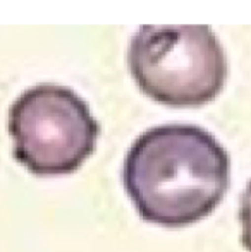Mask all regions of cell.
<instances>
[{
    "mask_svg": "<svg viewBox=\"0 0 251 252\" xmlns=\"http://www.w3.org/2000/svg\"><path fill=\"white\" fill-rule=\"evenodd\" d=\"M231 159L196 126H158L129 148L122 168L126 192L148 223L178 228L208 216L224 199Z\"/></svg>",
    "mask_w": 251,
    "mask_h": 252,
    "instance_id": "6da1fadb",
    "label": "cell"
},
{
    "mask_svg": "<svg viewBox=\"0 0 251 252\" xmlns=\"http://www.w3.org/2000/svg\"><path fill=\"white\" fill-rule=\"evenodd\" d=\"M127 63L138 88L167 106H200L215 100L227 79L220 41L205 24L141 26Z\"/></svg>",
    "mask_w": 251,
    "mask_h": 252,
    "instance_id": "7a4b0ae2",
    "label": "cell"
},
{
    "mask_svg": "<svg viewBox=\"0 0 251 252\" xmlns=\"http://www.w3.org/2000/svg\"><path fill=\"white\" fill-rule=\"evenodd\" d=\"M14 156L35 175L72 173L95 151L100 127L83 98L59 84H35L9 110Z\"/></svg>",
    "mask_w": 251,
    "mask_h": 252,
    "instance_id": "3957f363",
    "label": "cell"
},
{
    "mask_svg": "<svg viewBox=\"0 0 251 252\" xmlns=\"http://www.w3.org/2000/svg\"><path fill=\"white\" fill-rule=\"evenodd\" d=\"M239 220H241V242L245 249L251 252V180L243 192Z\"/></svg>",
    "mask_w": 251,
    "mask_h": 252,
    "instance_id": "277c9868",
    "label": "cell"
}]
</instances>
